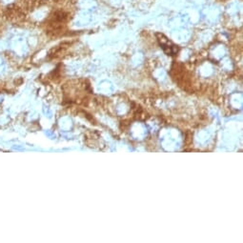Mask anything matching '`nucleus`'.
<instances>
[{"mask_svg": "<svg viewBox=\"0 0 243 243\" xmlns=\"http://www.w3.org/2000/svg\"><path fill=\"white\" fill-rule=\"evenodd\" d=\"M169 41H168V39L166 38V44H164V43H161V46H163V47H165V46H168L169 45ZM168 48H169V54H170V56H173V54H175V52H177V48H175V46H173V47H168Z\"/></svg>", "mask_w": 243, "mask_h": 243, "instance_id": "nucleus-1", "label": "nucleus"}]
</instances>
